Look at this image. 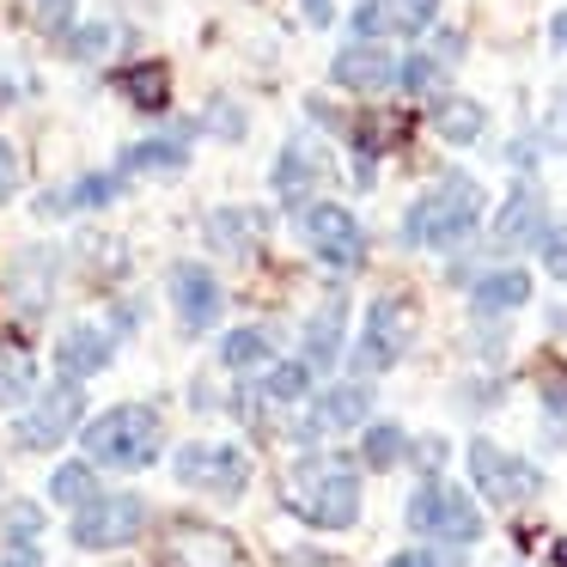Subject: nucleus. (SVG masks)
Segmentation results:
<instances>
[{
	"label": "nucleus",
	"instance_id": "obj_1",
	"mask_svg": "<svg viewBox=\"0 0 567 567\" xmlns=\"http://www.w3.org/2000/svg\"><path fill=\"white\" fill-rule=\"evenodd\" d=\"M287 506H293L306 525L348 530L360 518V470H354V457H342V452L299 457L293 476H287Z\"/></svg>",
	"mask_w": 567,
	"mask_h": 567
},
{
	"label": "nucleus",
	"instance_id": "obj_2",
	"mask_svg": "<svg viewBox=\"0 0 567 567\" xmlns=\"http://www.w3.org/2000/svg\"><path fill=\"white\" fill-rule=\"evenodd\" d=\"M476 220H482V189L470 184V177L445 172L433 189L415 196V208H409V220H403V238L421 250H452L476 233Z\"/></svg>",
	"mask_w": 567,
	"mask_h": 567
},
{
	"label": "nucleus",
	"instance_id": "obj_3",
	"mask_svg": "<svg viewBox=\"0 0 567 567\" xmlns=\"http://www.w3.org/2000/svg\"><path fill=\"white\" fill-rule=\"evenodd\" d=\"M159 415L147 403H123V409H104L99 421H86V452L99 464H116V470H147L159 457Z\"/></svg>",
	"mask_w": 567,
	"mask_h": 567
},
{
	"label": "nucleus",
	"instance_id": "obj_4",
	"mask_svg": "<svg viewBox=\"0 0 567 567\" xmlns=\"http://www.w3.org/2000/svg\"><path fill=\"white\" fill-rule=\"evenodd\" d=\"M409 525L421 537H440V543H476L482 537V513L470 506L464 488H445V482H421L415 501H409Z\"/></svg>",
	"mask_w": 567,
	"mask_h": 567
},
{
	"label": "nucleus",
	"instance_id": "obj_5",
	"mask_svg": "<svg viewBox=\"0 0 567 567\" xmlns=\"http://www.w3.org/2000/svg\"><path fill=\"white\" fill-rule=\"evenodd\" d=\"M299 233H306V245L318 250L330 269H360V257H367L360 220L348 208H336V202H306V208H299Z\"/></svg>",
	"mask_w": 567,
	"mask_h": 567
},
{
	"label": "nucleus",
	"instance_id": "obj_6",
	"mask_svg": "<svg viewBox=\"0 0 567 567\" xmlns=\"http://www.w3.org/2000/svg\"><path fill=\"white\" fill-rule=\"evenodd\" d=\"M409 336H415V311L409 299H379L367 311V336L354 348V372H391L409 354Z\"/></svg>",
	"mask_w": 567,
	"mask_h": 567
},
{
	"label": "nucleus",
	"instance_id": "obj_7",
	"mask_svg": "<svg viewBox=\"0 0 567 567\" xmlns=\"http://www.w3.org/2000/svg\"><path fill=\"white\" fill-rule=\"evenodd\" d=\"M141 525H147V501H135V494H99L92 506H80L74 543L80 549H123V543L141 537Z\"/></svg>",
	"mask_w": 567,
	"mask_h": 567
},
{
	"label": "nucleus",
	"instance_id": "obj_8",
	"mask_svg": "<svg viewBox=\"0 0 567 567\" xmlns=\"http://www.w3.org/2000/svg\"><path fill=\"white\" fill-rule=\"evenodd\" d=\"M80 415H86V396H80V384L62 379V384H50V391H43L25 415H19L13 440L31 445V452H50V445H62L68 433L80 427Z\"/></svg>",
	"mask_w": 567,
	"mask_h": 567
},
{
	"label": "nucleus",
	"instance_id": "obj_9",
	"mask_svg": "<svg viewBox=\"0 0 567 567\" xmlns=\"http://www.w3.org/2000/svg\"><path fill=\"white\" fill-rule=\"evenodd\" d=\"M470 482H476L488 501H530V494L543 488V476L530 464H518V457H506L494 440H470Z\"/></svg>",
	"mask_w": 567,
	"mask_h": 567
},
{
	"label": "nucleus",
	"instance_id": "obj_10",
	"mask_svg": "<svg viewBox=\"0 0 567 567\" xmlns=\"http://www.w3.org/2000/svg\"><path fill=\"white\" fill-rule=\"evenodd\" d=\"M177 482L184 488H208V494H245L250 464L238 445H184L177 452Z\"/></svg>",
	"mask_w": 567,
	"mask_h": 567
},
{
	"label": "nucleus",
	"instance_id": "obj_11",
	"mask_svg": "<svg viewBox=\"0 0 567 567\" xmlns=\"http://www.w3.org/2000/svg\"><path fill=\"white\" fill-rule=\"evenodd\" d=\"M396 74H403V62H396L384 43H348L342 55H336V80H342L348 92H384L396 86Z\"/></svg>",
	"mask_w": 567,
	"mask_h": 567
},
{
	"label": "nucleus",
	"instance_id": "obj_12",
	"mask_svg": "<svg viewBox=\"0 0 567 567\" xmlns=\"http://www.w3.org/2000/svg\"><path fill=\"white\" fill-rule=\"evenodd\" d=\"M165 549H172L177 567H238V543L214 525H196V518H189V525H172Z\"/></svg>",
	"mask_w": 567,
	"mask_h": 567
},
{
	"label": "nucleus",
	"instance_id": "obj_13",
	"mask_svg": "<svg viewBox=\"0 0 567 567\" xmlns=\"http://www.w3.org/2000/svg\"><path fill=\"white\" fill-rule=\"evenodd\" d=\"M111 354H116V342H111V330H99V323H74V330L55 342V367H62L68 384L104 372V367H111Z\"/></svg>",
	"mask_w": 567,
	"mask_h": 567
},
{
	"label": "nucleus",
	"instance_id": "obj_14",
	"mask_svg": "<svg viewBox=\"0 0 567 567\" xmlns=\"http://www.w3.org/2000/svg\"><path fill=\"white\" fill-rule=\"evenodd\" d=\"M172 299H177L184 330H208V323L220 318V281H214L202 262H184V269L172 275Z\"/></svg>",
	"mask_w": 567,
	"mask_h": 567
},
{
	"label": "nucleus",
	"instance_id": "obj_15",
	"mask_svg": "<svg viewBox=\"0 0 567 567\" xmlns=\"http://www.w3.org/2000/svg\"><path fill=\"white\" fill-rule=\"evenodd\" d=\"M323 177V153H318V141L311 135H293L281 147V165H275V196L281 202H293V208H306V196H311V184Z\"/></svg>",
	"mask_w": 567,
	"mask_h": 567
},
{
	"label": "nucleus",
	"instance_id": "obj_16",
	"mask_svg": "<svg viewBox=\"0 0 567 567\" xmlns=\"http://www.w3.org/2000/svg\"><path fill=\"white\" fill-rule=\"evenodd\" d=\"M543 233H549V220H543V196L530 184H518L513 196H506L501 220H494V245H506V250L543 245Z\"/></svg>",
	"mask_w": 567,
	"mask_h": 567
},
{
	"label": "nucleus",
	"instance_id": "obj_17",
	"mask_svg": "<svg viewBox=\"0 0 567 567\" xmlns=\"http://www.w3.org/2000/svg\"><path fill=\"white\" fill-rule=\"evenodd\" d=\"M372 415V396H367V384H336V391H323L318 396V409H311V427L318 433H342V427H360V421Z\"/></svg>",
	"mask_w": 567,
	"mask_h": 567
},
{
	"label": "nucleus",
	"instance_id": "obj_18",
	"mask_svg": "<svg viewBox=\"0 0 567 567\" xmlns=\"http://www.w3.org/2000/svg\"><path fill=\"white\" fill-rule=\"evenodd\" d=\"M336 354H342V293H330V299H323V311L306 323V367L311 372H318V367L330 372Z\"/></svg>",
	"mask_w": 567,
	"mask_h": 567
},
{
	"label": "nucleus",
	"instance_id": "obj_19",
	"mask_svg": "<svg viewBox=\"0 0 567 567\" xmlns=\"http://www.w3.org/2000/svg\"><path fill=\"white\" fill-rule=\"evenodd\" d=\"M470 299H476L482 311H518L530 299V275L525 269H488L476 287H470Z\"/></svg>",
	"mask_w": 567,
	"mask_h": 567
},
{
	"label": "nucleus",
	"instance_id": "obj_20",
	"mask_svg": "<svg viewBox=\"0 0 567 567\" xmlns=\"http://www.w3.org/2000/svg\"><path fill=\"white\" fill-rule=\"evenodd\" d=\"M116 86L128 92V104L135 111H165V99H172V74H165V62H141V68H128Z\"/></svg>",
	"mask_w": 567,
	"mask_h": 567
},
{
	"label": "nucleus",
	"instance_id": "obj_21",
	"mask_svg": "<svg viewBox=\"0 0 567 567\" xmlns=\"http://www.w3.org/2000/svg\"><path fill=\"white\" fill-rule=\"evenodd\" d=\"M396 86H403L415 104H433V99L445 92V62H440L433 50H415V55L403 62V74H396Z\"/></svg>",
	"mask_w": 567,
	"mask_h": 567
},
{
	"label": "nucleus",
	"instance_id": "obj_22",
	"mask_svg": "<svg viewBox=\"0 0 567 567\" xmlns=\"http://www.w3.org/2000/svg\"><path fill=\"white\" fill-rule=\"evenodd\" d=\"M482 123H488V116H482V104H470V99H445L440 111H433V128H440V135L452 141V147L476 141V135H482Z\"/></svg>",
	"mask_w": 567,
	"mask_h": 567
},
{
	"label": "nucleus",
	"instance_id": "obj_23",
	"mask_svg": "<svg viewBox=\"0 0 567 567\" xmlns=\"http://www.w3.org/2000/svg\"><path fill=\"white\" fill-rule=\"evenodd\" d=\"M31 384H38V367H31L25 348L0 342V403H25Z\"/></svg>",
	"mask_w": 567,
	"mask_h": 567
},
{
	"label": "nucleus",
	"instance_id": "obj_24",
	"mask_svg": "<svg viewBox=\"0 0 567 567\" xmlns=\"http://www.w3.org/2000/svg\"><path fill=\"white\" fill-rule=\"evenodd\" d=\"M403 452H409V433L396 427V421H372L367 440H360V457H367L372 470H391Z\"/></svg>",
	"mask_w": 567,
	"mask_h": 567
},
{
	"label": "nucleus",
	"instance_id": "obj_25",
	"mask_svg": "<svg viewBox=\"0 0 567 567\" xmlns=\"http://www.w3.org/2000/svg\"><path fill=\"white\" fill-rule=\"evenodd\" d=\"M50 494H55L62 506H74V513H80V506L99 501V476H92V464H62V470L50 476Z\"/></svg>",
	"mask_w": 567,
	"mask_h": 567
},
{
	"label": "nucleus",
	"instance_id": "obj_26",
	"mask_svg": "<svg viewBox=\"0 0 567 567\" xmlns=\"http://www.w3.org/2000/svg\"><path fill=\"white\" fill-rule=\"evenodd\" d=\"M311 391V367L306 360H275L269 372H262V396H275V403H293V396Z\"/></svg>",
	"mask_w": 567,
	"mask_h": 567
},
{
	"label": "nucleus",
	"instance_id": "obj_27",
	"mask_svg": "<svg viewBox=\"0 0 567 567\" xmlns=\"http://www.w3.org/2000/svg\"><path fill=\"white\" fill-rule=\"evenodd\" d=\"M184 165V141H141L123 153V172H177Z\"/></svg>",
	"mask_w": 567,
	"mask_h": 567
},
{
	"label": "nucleus",
	"instance_id": "obj_28",
	"mask_svg": "<svg viewBox=\"0 0 567 567\" xmlns=\"http://www.w3.org/2000/svg\"><path fill=\"white\" fill-rule=\"evenodd\" d=\"M116 189H123V172H104V177H80L68 196H50V208H104V202H116Z\"/></svg>",
	"mask_w": 567,
	"mask_h": 567
},
{
	"label": "nucleus",
	"instance_id": "obj_29",
	"mask_svg": "<svg viewBox=\"0 0 567 567\" xmlns=\"http://www.w3.org/2000/svg\"><path fill=\"white\" fill-rule=\"evenodd\" d=\"M262 360H269V336H262V330H233L220 342V367H233V372L262 367Z\"/></svg>",
	"mask_w": 567,
	"mask_h": 567
},
{
	"label": "nucleus",
	"instance_id": "obj_30",
	"mask_svg": "<svg viewBox=\"0 0 567 567\" xmlns=\"http://www.w3.org/2000/svg\"><path fill=\"white\" fill-rule=\"evenodd\" d=\"M208 238H214V245H220V250H245L250 238H257V214H250V208H233V214H214Z\"/></svg>",
	"mask_w": 567,
	"mask_h": 567
},
{
	"label": "nucleus",
	"instance_id": "obj_31",
	"mask_svg": "<svg viewBox=\"0 0 567 567\" xmlns=\"http://www.w3.org/2000/svg\"><path fill=\"white\" fill-rule=\"evenodd\" d=\"M379 7H384V19H391V31H427L440 0H379Z\"/></svg>",
	"mask_w": 567,
	"mask_h": 567
},
{
	"label": "nucleus",
	"instance_id": "obj_32",
	"mask_svg": "<svg viewBox=\"0 0 567 567\" xmlns=\"http://www.w3.org/2000/svg\"><path fill=\"white\" fill-rule=\"evenodd\" d=\"M38 530H43V513H38L31 501H13V506H7V537H13V549H25Z\"/></svg>",
	"mask_w": 567,
	"mask_h": 567
},
{
	"label": "nucleus",
	"instance_id": "obj_33",
	"mask_svg": "<svg viewBox=\"0 0 567 567\" xmlns=\"http://www.w3.org/2000/svg\"><path fill=\"white\" fill-rule=\"evenodd\" d=\"M354 31H360V43H379L384 31H391V19H384L379 0H360V7H354Z\"/></svg>",
	"mask_w": 567,
	"mask_h": 567
},
{
	"label": "nucleus",
	"instance_id": "obj_34",
	"mask_svg": "<svg viewBox=\"0 0 567 567\" xmlns=\"http://www.w3.org/2000/svg\"><path fill=\"white\" fill-rule=\"evenodd\" d=\"M111 38H116L111 25H86V31H74V38H68V50H74V55H86V62H92V55H104V50H111Z\"/></svg>",
	"mask_w": 567,
	"mask_h": 567
},
{
	"label": "nucleus",
	"instance_id": "obj_35",
	"mask_svg": "<svg viewBox=\"0 0 567 567\" xmlns=\"http://www.w3.org/2000/svg\"><path fill=\"white\" fill-rule=\"evenodd\" d=\"M543 262H549L555 281H567V226H549V233H543Z\"/></svg>",
	"mask_w": 567,
	"mask_h": 567
},
{
	"label": "nucleus",
	"instance_id": "obj_36",
	"mask_svg": "<svg viewBox=\"0 0 567 567\" xmlns=\"http://www.w3.org/2000/svg\"><path fill=\"white\" fill-rule=\"evenodd\" d=\"M19 7H25V13L38 19L43 31H55V25L68 19V7H74V0H19Z\"/></svg>",
	"mask_w": 567,
	"mask_h": 567
},
{
	"label": "nucleus",
	"instance_id": "obj_37",
	"mask_svg": "<svg viewBox=\"0 0 567 567\" xmlns=\"http://www.w3.org/2000/svg\"><path fill=\"white\" fill-rule=\"evenodd\" d=\"M13 189H19V153L7 147V141H0V202L13 196Z\"/></svg>",
	"mask_w": 567,
	"mask_h": 567
},
{
	"label": "nucleus",
	"instance_id": "obj_38",
	"mask_svg": "<svg viewBox=\"0 0 567 567\" xmlns=\"http://www.w3.org/2000/svg\"><path fill=\"white\" fill-rule=\"evenodd\" d=\"M214 123H220V135H233V141L245 135V116H238L233 104H220V111H214Z\"/></svg>",
	"mask_w": 567,
	"mask_h": 567
},
{
	"label": "nucleus",
	"instance_id": "obj_39",
	"mask_svg": "<svg viewBox=\"0 0 567 567\" xmlns=\"http://www.w3.org/2000/svg\"><path fill=\"white\" fill-rule=\"evenodd\" d=\"M391 567H452V561H440V555H421V549H409V555H396Z\"/></svg>",
	"mask_w": 567,
	"mask_h": 567
},
{
	"label": "nucleus",
	"instance_id": "obj_40",
	"mask_svg": "<svg viewBox=\"0 0 567 567\" xmlns=\"http://www.w3.org/2000/svg\"><path fill=\"white\" fill-rule=\"evenodd\" d=\"M330 13H336V0H306V19H311V25H330Z\"/></svg>",
	"mask_w": 567,
	"mask_h": 567
},
{
	"label": "nucleus",
	"instance_id": "obj_41",
	"mask_svg": "<svg viewBox=\"0 0 567 567\" xmlns=\"http://www.w3.org/2000/svg\"><path fill=\"white\" fill-rule=\"evenodd\" d=\"M0 567H43V561H38V549H13Z\"/></svg>",
	"mask_w": 567,
	"mask_h": 567
},
{
	"label": "nucleus",
	"instance_id": "obj_42",
	"mask_svg": "<svg viewBox=\"0 0 567 567\" xmlns=\"http://www.w3.org/2000/svg\"><path fill=\"white\" fill-rule=\"evenodd\" d=\"M549 147H567V104H561V116L549 123Z\"/></svg>",
	"mask_w": 567,
	"mask_h": 567
},
{
	"label": "nucleus",
	"instance_id": "obj_43",
	"mask_svg": "<svg viewBox=\"0 0 567 567\" xmlns=\"http://www.w3.org/2000/svg\"><path fill=\"white\" fill-rule=\"evenodd\" d=\"M555 43H561V50H567V13L555 19Z\"/></svg>",
	"mask_w": 567,
	"mask_h": 567
},
{
	"label": "nucleus",
	"instance_id": "obj_44",
	"mask_svg": "<svg viewBox=\"0 0 567 567\" xmlns=\"http://www.w3.org/2000/svg\"><path fill=\"white\" fill-rule=\"evenodd\" d=\"M555 561H561V567H567V543H555Z\"/></svg>",
	"mask_w": 567,
	"mask_h": 567
}]
</instances>
